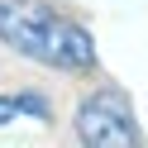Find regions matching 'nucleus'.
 Segmentation results:
<instances>
[{"mask_svg":"<svg viewBox=\"0 0 148 148\" xmlns=\"http://www.w3.org/2000/svg\"><path fill=\"white\" fill-rule=\"evenodd\" d=\"M19 115H34L38 124H48L53 119V105L38 96V91H19V96H0V129L5 124H14Z\"/></svg>","mask_w":148,"mask_h":148,"instance_id":"7ed1b4c3","label":"nucleus"},{"mask_svg":"<svg viewBox=\"0 0 148 148\" xmlns=\"http://www.w3.org/2000/svg\"><path fill=\"white\" fill-rule=\"evenodd\" d=\"M0 43L19 58L43 62L58 72H91L96 67V38L77 19L48 10L38 0H0Z\"/></svg>","mask_w":148,"mask_h":148,"instance_id":"f257e3e1","label":"nucleus"},{"mask_svg":"<svg viewBox=\"0 0 148 148\" xmlns=\"http://www.w3.org/2000/svg\"><path fill=\"white\" fill-rule=\"evenodd\" d=\"M72 124H77V138L86 148H138L143 143V124L134 119L124 91L115 86H96L91 96H81Z\"/></svg>","mask_w":148,"mask_h":148,"instance_id":"f03ea898","label":"nucleus"}]
</instances>
